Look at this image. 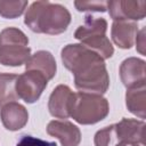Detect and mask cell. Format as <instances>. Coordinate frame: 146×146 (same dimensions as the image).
Here are the masks:
<instances>
[{
    "mask_svg": "<svg viewBox=\"0 0 146 146\" xmlns=\"http://www.w3.org/2000/svg\"><path fill=\"white\" fill-rule=\"evenodd\" d=\"M74 6L79 11H100L107 9V1H74Z\"/></svg>",
    "mask_w": 146,
    "mask_h": 146,
    "instance_id": "cell-19",
    "label": "cell"
},
{
    "mask_svg": "<svg viewBox=\"0 0 146 146\" xmlns=\"http://www.w3.org/2000/svg\"><path fill=\"white\" fill-rule=\"evenodd\" d=\"M137 33L138 25L136 22L116 21L112 24V40L121 49H130L135 43Z\"/></svg>",
    "mask_w": 146,
    "mask_h": 146,
    "instance_id": "cell-12",
    "label": "cell"
},
{
    "mask_svg": "<svg viewBox=\"0 0 146 146\" xmlns=\"http://www.w3.org/2000/svg\"><path fill=\"white\" fill-rule=\"evenodd\" d=\"M111 18L116 21L137 22L146 16V1L144 0H112L107 1Z\"/></svg>",
    "mask_w": 146,
    "mask_h": 146,
    "instance_id": "cell-6",
    "label": "cell"
},
{
    "mask_svg": "<svg viewBox=\"0 0 146 146\" xmlns=\"http://www.w3.org/2000/svg\"><path fill=\"white\" fill-rule=\"evenodd\" d=\"M47 133L57 138L62 146H79L81 141L80 129L70 121H50L47 125Z\"/></svg>",
    "mask_w": 146,
    "mask_h": 146,
    "instance_id": "cell-10",
    "label": "cell"
},
{
    "mask_svg": "<svg viewBox=\"0 0 146 146\" xmlns=\"http://www.w3.org/2000/svg\"><path fill=\"white\" fill-rule=\"evenodd\" d=\"M31 56L29 38L16 27H6L0 32V64L21 66Z\"/></svg>",
    "mask_w": 146,
    "mask_h": 146,
    "instance_id": "cell-3",
    "label": "cell"
},
{
    "mask_svg": "<svg viewBox=\"0 0 146 146\" xmlns=\"http://www.w3.org/2000/svg\"><path fill=\"white\" fill-rule=\"evenodd\" d=\"M136 48L137 50L141 54V55H145V47H146V43H145V29L143 27L136 35Z\"/></svg>",
    "mask_w": 146,
    "mask_h": 146,
    "instance_id": "cell-21",
    "label": "cell"
},
{
    "mask_svg": "<svg viewBox=\"0 0 146 146\" xmlns=\"http://www.w3.org/2000/svg\"><path fill=\"white\" fill-rule=\"evenodd\" d=\"M75 102V92L66 84L57 86L49 96V113L57 119H67L71 116Z\"/></svg>",
    "mask_w": 146,
    "mask_h": 146,
    "instance_id": "cell-7",
    "label": "cell"
},
{
    "mask_svg": "<svg viewBox=\"0 0 146 146\" xmlns=\"http://www.w3.org/2000/svg\"><path fill=\"white\" fill-rule=\"evenodd\" d=\"M120 78L127 89L140 88L146 84V63L137 57L125 58L120 65Z\"/></svg>",
    "mask_w": 146,
    "mask_h": 146,
    "instance_id": "cell-8",
    "label": "cell"
},
{
    "mask_svg": "<svg viewBox=\"0 0 146 146\" xmlns=\"http://www.w3.org/2000/svg\"><path fill=\"white\" fill-rule=\"evenodd\" d=\"M95 146H117L119 141L115 133L114 124L98 130L94 137Z\"/></svg>",
    "mask_w": 146,
    "mask_h": 146,
    "instance_id": "cell-18",
    "label": "cell"
},
{
    "mask_svg": "<svg viewBox=\"0 0 146 146\" xmlns=\"http://www.w3.org/2000/svg\"><path fill=\"white\" fill-rule=\"evenodd\" d=\"M0 117L3 127L9 131H17L25 127L29 121L27 110L19 103L13 102L1 107Z\"/></svg>",
    "mask_w": 146,
    "mask_h": 146,
    "instance_id": "cell-11",
    "label": "cell"
},
{
    "mask_svg": "<svg viewBox=\"0 0 146 146\" xmlns=\"http://www.w3.org/2000/svg\"><path fill=\"white\" fill-rule=\"evenodd\" d=\"M26 71H36L46 76L49 81L56 75L57 65L51 52L47 50H39L30 56L25 63Z\"/></svg>",
    "mask_w": 146,
    "mask_h": 146,
    "instance_id": "cell-13",
    "label": "cell"
},
{
    "mask_svg": "<svg viewBox=\"0 0 146 146\" xmlns=\"http://www.w3.org/2000/svg\"><path fill=\"white\" fill-rule=\"evenodd\" d=\"M108 112V100L102 95L78 92L71 116L80 124H95L104 120Z\"/></svg>",
    "mask_w": 146,
    "mask_h": 146,
    "instance_id": "cell-4",
    "label": "cell"
},
{
    "mask_svg": "<svg viewBox=\"0 0 146 146\" xmlns=\"http://www.w3.org/2000/svg\"><path fill=\"white\" fill-rule=\"evenodd\" d=\"M48 84V80L43 74L36 71H26L17 76L16 92L18 98L27 104L35 103Z\"/></svg>",
    "mask_w": 146,
    "mask_h": 146,
    "instance_id": "cell-5",
    "label": "cell"
},
{
    "mask_svg": "<svg viewBox=\"0 0 146 146\" xmlns=\"http://www.w3.org/2000/svg\"><path fill=\"white\" fill-rule=\"evenodd\" d=\"M29 2L23 0L18 1H0V16L3 18H16L21 16L26 9Z\"/></svg>",
    "mask_w": 146,
    "mask_h": 146,
    "instance_id": "cell-17",
    "label": "cell"
},
{
    "mask_svg": "<svg viewBox=\"0 0 146 146\" xmlns=\"http://www.w3.org/2000/svg\"><path fill=\"white\" fill-rule=\"evenodd\" d=\"M106 31H107V22L105 18L94 17L88 15L84 18V23L75 30L74 38L81 42L82 40L94 35L106 34Z\"/></svg>",
    "mask_w": 146,
    "mask_h": 146,
    "instance_id": "cell-14",
    "label": "cell"
},
{
    "mask_svg": "<svg viewBox=\"0 0 146 146\" xmlns=\"http://www.w3.org/2000/svg\"><path fill=\"white\" fill-rule=\"evenodd\" d=\"M125 105L130 113L144 120L146 117V87L128 89Z\"/></svg>",
    "mask_w": 146,
    "mask_h": 146,
    "instance_id": "cell-15",
    "label": "cell"
},
{
    "mask_svg": "<svg viewBox=\"0 0 146 146\" xmlns=\"http://www.w3.org/2000/svg\"><path fill=\"white\" fill-rule=\"evenodd\" d=\"M62 62L74 75L79 92L103 95L110 86V76L104 59L81 43H70L62 49Z\"/></svg>",
    "mask_w": 146,
    "mask_h": 146,
    "instance_id": "cell-1",
    "label": "cell"
},
{
    "mask_svg": "<svg viewBox=\"0 0 146 146\" xmlns=\"http://www.w3.org/2000/svg\"><path fill=\"white\" fill-rule=\"evenodd\" d=\"M114 128L119 144L135 143V144L145 145L146 124L143 120L123 117L119 123L114 124Z\"/></svg>",
    "mask_w": 146,
    "mask_h": 146,
    "instance_id": "cell-9",
    "label": "cell"
},
{
    "mask_svg": "<svg viewBox=\"0 0 146 146\" xmlns=\"http://www.w3.org/2000/svg\"><path fill=\"white\" fill-rule=\"evenodd\" d=\"M25 25L35 33L60 34L71 23V14L66 7L50 1H34L26 10Z\"/></svg>",
    "mask_w": 146,
    "mask_h": 146,
    "instance_id": "cell-2",
    "label": "cell"
},
{
    "mask_svg": "<svg viewBox=\"0 0 146 146\" xmlns=\"http://www.w3.org/2000/svg\"><path fill=\"white\" fill-rule=\"evenodd\" d=\"M16 146H57L55 141H47L33 136H23Z\"/></svg>",
    "mask_w": 146,
    "mask_h": 146,
    "instance_id": "cell-20",
    "label": "cell"
},
{
    "mask_svg": "<svg viewBox=\"0 0 146 146\" xmlns=\"http://www.w3.org/2000/svg\"><path fill=\"white\" fill-rule=\"evenodd\" d=\"M117 146H139V145L138 144H135V143H121Z\"/></svg>",
    "mask_w": 146,
    "mask_h": 146,
    "instance_id": "cell-22",
    "label": "cell"
},
{
    "mask_svg": "<svg viewBox=\"0 0 146 146\" xmlns=\"http://www.w3.org/2000/svg\"><path fill=\"white\" fill-rule=\"evenodd\" d=\"M17 76L11 73H0V107L19 99L16 92Z\"/></svg>",
    "mask_w": 146,
    "mask_h": 146,
    "instance_id": "cell-16",
    "label": "cell"
}]
</instances>
